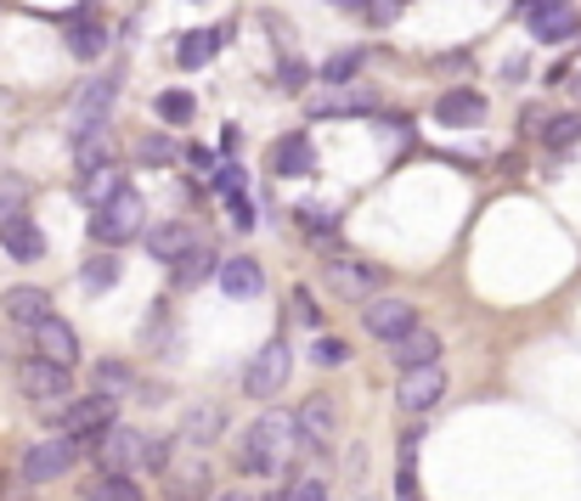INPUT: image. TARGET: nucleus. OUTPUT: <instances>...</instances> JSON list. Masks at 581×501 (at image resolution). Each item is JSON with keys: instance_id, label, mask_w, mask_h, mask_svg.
<instances>
[{"instance_id": "1", "label": "nucleus", "mask_w": 581, "mask_h": 501, "mask_svg": "<svg viewBox=\"0 0 581 501\" xmlns=\"http://www.w3.org/2000/svg\"><path fill=\"white\" fill-rule=\"evenodd\" d=\"M294 412H260L249 428H244V439H237V468H244L249 479H277L282 468H288V457H294Z\"/></svg>"}, {"instance_id": "43", "label": "nucleus", "mask_w": 581, "mask_h": 501, "mask_svg": "<svg viewBox=\"0 0 581 501\" xmlns=\"http://www.w3.org/2000/svg\"><path fill=\"white\" fill-rule=\"evenodd\" d=\"M378 141L401 153V146H412V124H407V119H378Z\"/></svg>"}, {"instance_id": "27", "label": "nucleus", "mask_w": 581, "mask_h": 501, "mask_svg": "<svg viewBox=\"0 0 581 501\" xmlns=\"http://www.w3.org/2000/svg\"><path fill=\"white\" fill-rule=\"evenodd\" d=\"M74 186H79V204H90V209H96L108 192H119V186H125V170H119V164H96V170H85Z\"/></svg>"}, {"instance_id": "46", "label": "nucleus", "mask_w": 581, "mask_h": 501, "mask_svg": "<svg viewBox=\"0 0 581 501\" xmlns=\"http://www.w3.org/2000/svg\"><path fill=\"white\" fill-rule=\"evenodd\" d=\"M170 159H175L170 135H148V141H141V164H170Z\"/></svg>"}, {"instance_id": "31", "label": "nucleus", "mask_w": 581, "mask_h": 501, "mask_svg": "<svg viewBox=\"0 0 581 501\" xmlns=\"http://www.w3.org/2000/svg\"><path fill=\"white\" fill-rule=\"evenodd\" d=\"M153 113H159L164 124H192V113H198V102H192L186 90H159V96H153Z\"/></svg>"}, {"instance_id": "48", "label": "nucleus", "mask_w": 581, "mask_h": 501, "mask_svg": "<svg viewBox=\"0 0 581 501\" xmlns=\"http://www.w3.org/2000/svg\"><path fill=\"white\" fill-rule=\"evenodd\" d=\"M186 164H198L204 175H215V153H209V146H186Z\"/></svg>"}, {"instance_id": "18", "label": "nucleus", "mask_w": 581, "mask_h": 501, "mask_svg": "<svg viewBox=\"0 0 581 501\" xmlns=\"http://www.w3.org/2000/svg\"><path fill=\"white\" fill-rule=\"evenodd\" d=\"M0 248H7L18 265H34V260H45V231H40L29 215H18V220L0 226Z\"/></svg>"}, {"instance_id": "33", "label": "nucleus", "mask_w": 581, "mask_h": 501, "mask_svg": "<svg viewBox=\"0 0 581 501\" xmlns=\"http://www.w3.org/2000/svg\"><path fill=\"white\" fill-rule=\"evenodd\" d=\"M29 209V181L23 175H0V226L18 220Z\"/></svg>"}, {"instance_id": "35", "label": "nucleus", "mask_w": 581, "mask_h": 501, "mask_svg": "<svg viewBox=\"0 0 581 501\" xmlns=\"http://www.w3.org/2000/svg\"><path fill=\"white\" fill-rule=\"evenodd\" d=\"M141 468H148V473H170L175 468V439L170 434H153L148 450H141Z\"/></svg>"}, {"instance_id": "39", "label": "nucleus", "mask_w": 581, "mask_h": 501, "mask_svg": "<svg viewBox=\"0 0 581 501\" xmlns=\"http://www.w3.org/2000/svg\"><path fill=\"white\" fill-rule=\"evenodd\" d=\"M311 361H316V367H345V361H351V344H345V338H316V344H311Z\"/></svg>"}, {"instance_id": "26", "label": "nucleus", "mask_w": 581, "mask_h": 501, "mask_svg": "<svg viewBox=\"0 0 581 501\" xmlns=\"http://www.w3.org/2000/svg\"><path fill=\"white\" fill-rule=\"evenodd\" d=\"M220 428H226V412H220V406H192L175 439H186V445H198V450H204V445H215Z\"/></svg>"}, {"instance_id": "30", "label": "nucleus", "mask_w": 581, "mask_h": 501, "mask_svg": "<svg viewBox=\"0 0 581 501\" xmlns=\"http://www.w3.org/2000/svg\"><path fill=\"white\" fill-rule=\"evenodd\" d=\"M537 135L553 146V153H564V146H575V141H581V113H553V119H542V124H537Z\"/></svg>"}, {"instance_id": "52", "label": "nucleus", "mask_w": 581, "mask_h": 501, "mask_svg": "<svg viewBox=\"0 0 581 501\" xmlns=\"http://www.w3.org/2000/svg\"><path fill=\"white\" fill-rule=\"evenodd\" d=\"M564 85H575V96H581V68H570V79Z\"/></svg>"}, {"instance_id": "13", "label": "nucleus", "mask_w": 581, "mask_h": 501, "mask_svg": "<svg viewBox=\"0 0 581 501\" xmlns=\"http://www.w3.org/2000/svg\"><path fill=\"white\" fill-rule=\"evenodd\" d=\"M434 124H452V130H469V124H486V96L458 85V90H441L434 96Z\"/></svg>"}, {"instance_id": "6", "label": "nucleus", "mask_w": 581, "mask_h": 501, "mask_svg": "<svg viewBox=\"0 0 581 501\" xmlns=\"http://www.w3.org/2000/svg\"><path fill=\"white\" fill-rule=\"evenodd\" d=\"M18 389L29 394V400H40V406H52V400H63V394H74V378H68V367L63 361H52V356H23L18 361Z\"/></svg>"}, {"instance_id": "36", "label": "nucleus", "mask_w": 581, "mask_h": 501, "mask_svg": "<svg viewBox=\"0 0 581 501\" xmlns=\"http://www.w3.org/2000/svg\"><path fill=\"white\" fill-rule=\"evenodd\" d=\"M277 79H282V90H294V96H300V90H305V85H311L316 74H311V63H305V57L282 52V63H277Z\"/></svg>"}, {"instance_id": "50", "label": "nucleus", "mask_w": 581, "mask_h": 501, "mask_svg": "<svg viewBox=\"0 0 581 501\" xmlns=\"http://www.w3.org/2000/svg\"><path fill=\"white\" fill-rule=\"evenodd\" d=\"M327 7H338V12H362L367 0H327Z\"/></svg>"}, {"instance_id": "28", "label": "nucleus", "mask_w": 581, "mask_h": 501, "mask_svg": "<svg viewBox=\"0 0 581 501\" xmlns=\"http://www.w3.org/2000/svg\"><path fill=\"white\" fill-rule=\"evenodd\" d=\"M79 501H141V484L130 473H103V479H90Z\"/></svg>"}, {"instance_id": "21", "label": "nucleus", "mask_w": 581, "mask_h": 501, "mask_svg": "<svg viewBox=\"0 0 581 501\" xmlns=\"http://www.w3.org/2000/svg\"><path fill=\"white\" fill-rule=\"evenodd\" d=\"M215 265H220V254H215L209 242H186L181 254L170 260V282L175 287H198L204 276H215Z\"/></svg>"}, {"instance_id": "22", "label": "nucleus", "mask_w": 581, "mask_h": 501, "mask_svg": "<svg viewBox=\"0 0 581 501\" xmlns=\"http://www.w3.org/2000/svg\"><path fill=\"white\" fill-rule=\"evenodd\" d=\"M215 282H220V293H226V298H260V287H266L260 265H255V260H244V254L220 260V265H215Z\"/></svg>"}, {"instance_id": "7", "label": "nucleus", "mask_w": 581, "mask_h": 501, "mask_svg": "<svg viewBox=\"0 0 581 501\" xmlns=\"http://www.w3.org/2000/svg\"><path fill=\"white\" fill-rule=\"evenodd\" d=\"M114 406H119V400L96 389V394H79V400H68V406L57 412V423H63V434L85 439V450H90V439H96V434H103V428L114 423Z\"/></svg>"}, {"instance_id": "45", "label": "nucleus", "mask_w": 581, "mask_h": 501, "mask_svg": "<svg viewBox=\"0 0 581 501\" xmlns=\"http://www.w3.org/2000/svg\"><path fill=\"white\" fill-rule=\"evenodd\" d=\"M226 215H232L237 231H255V204H249L244 192H232V197H226Z\"/></svg>"}, {"instance_id": "2", "label": "nucleus", "mask_w": 581, "mask_h": 501, "mask_svg": "<svg viewBox=\"0 0 581 501\" xmlns=\"http://www.w3.org/2000/svg\"><path fill=\"white\" fill-rule=\"evenodd\" d=\"M141 231H148V204H141L136 186L108 192L103 204H96V215H90V237L103 242V248H125V242H136Z\"/></svg>"}, {"instance_id": "41", "label": "nucleus", "mask_w": 581, "mask_h": 501, "mask_svg": "<svg viewBox=\"0 0 581 501\" xmlns=\"http://www.w3.org/2000/svg\"><path fill=\"white\" fill-rule=\"evenodd\" d=\"M114 282H119V260L103 254V260L85 265V287H90V293H103V287H114Z\"/></svg>"}, {"instance_id": "37", "label": "nucleus", "mask_w": 581, "mask_h": 501, "mask_svg": "<svg viewBox=\"0 0 581 501\" xmlns=\"http://www.w3.org/2000/svg\"><path fill=\"white\" fill-rule=\"evenodd\" d=\"M74 146H79V175H85V170H96V164H114V146H108V130H103V135H79Z\"/></svg>"}, {"instance_id": "23", "label": "nucleus", "mask_w": 581, "mask_h": 501, "mask_svg": "<svg viewBox=\"0 0 581 501\" xmlns=\"http://www.w3.org/2000/svg\"><path fill=\"white\" fill-rule=\"evenodd\" d=\"M220 45H226V29H192L181 45H175V63L181 68H204L220 57Z\"/></svg>"}, {"instance_id": "8", "label": "nucleus", "mask_w": 581, "mask_h": 501, "mask_svg": "<svg viewBox=\"0 0 581 501\" xmlns=\"http://www.w3.org/2000/svg\"><path fill=\"white\" fill-rule=\"evenodd\" d=\"M441 394H446V367H441V361H429V367L401 372V383H396V406H401L407 417H423L429 406H441Z\"/></svg>"}, {"instance_id": "12", "label": "nucleus", "mask_w": 581, "mask_h": 501, "mask_svg": "<svg viewBox=\"0 0 581 501\" xmlns=\"http://www.w3.org/2000/svg\"><path fill=\"white\" fill-rule=\"evenodd\" d=\"M271 175H282V181L316 175V146H311V135H305V130L277 135V146H271Z\"/></svg>"}, {"instance_id": "14", "label": "nucleus", "mask_w": 581, "mask_h": 501, "mask_svg": "<svg viewBox=\"0 0 581 501\" xmlns=\"http://www.w3.org/2000/svg\"><path fill=\"white\" fill-rule=\"evenodd\" d=\"M311 119H351V113H378V96L367 85H333L327 96H316V102L305 108Z\"/></svg>"}, {"instance_id": "16", "label": "nucleus", "mask_w": 581, "mask_h": 501, "mask_svg": "<svg viewBox=\"0 0 581 501\" xmlns=\"http://www.w3.org/2000/svg\"><path fill=\"white\" fill-rule=\"evenodd\" d=\"M327 282L345 293V298H373L378 287H384V271L378 265H362V260H327Z\"/></svg>"}, {"instance_id": "25", "label": "nucleus", "mask_w": 581, "mask_h": 501, "mask_svg": "<svg viewBox=\"0 0 581 501\" xmlns=\"http://www.w3.org/2000/svg\"><path fill=\"white\" fill-rule=\"evenodd\" d=\"M68 52L79 57V63H90V57H103L108 52V29L96 23L90 12L85 18H68Z\"/></svg>"}, {"instance_id": "44", "label": "nucleus", "mask_w": 581, "mask_h": 501, "mask_svg": "<svg viewBox=\"0 0 581 501\" xmlns=\"http://www.w3.org/2000/svg\"><path fill=\"white\" fill-rule=\"evenodd\" d=\"M244 186H249L244 164H215V192H220V197H232V192H244Z\"/></svg>"}, {"instance_id": "42", "label": "nucleus", "mask_w": 581, "mask_h": 501, "mask_svg": "<svg viewBox=\"0 0 581 501\" xmlns=\"http://www.w3.org/2000/svg\"><path fill=\"white\" fill-rule=\"evenodd\" d=\"M288 305H294V322H300V327H322V311H316L311 287H294V293H288Z\"/></svg>"}, {"instance_id": "3", "label": "nucleus", "mask_w": 581, "mask_h": 501, "mask_svg": "<svg viewBox=\"0 0 581 501\" xmlns=\"http://www.w3.org/2000/svg\"><path fill=\"white\" fill-rule=\"evenodd\" d=\"M114 96H119V74H96V79L79 85L74 108H68V130H74V141H79V135H103V130H108Z\"/></svg>"}, {"instance_id": "20", "label": "nucleus", "mask_w": 581, "mask_h": 501, "mask_svg": "<svg viewBox=\"0 0 581 501\" xmlns=\"http://www.w3.org/2000/svg\"><path fill=\"white\" fill-rule=\"evenodd\" d=\"M525 23H530V40H537V45H564V40L581 34L575 7H542V12H530Z\"/></svg>"}, {"instance_id": "40", "label": "nucleus", "mask_w": 581, "mask_h": 501, "mask_svg": "<svg viewBox=\"0 0 581 501\" xmlns=\"http://www.w3.org/2000/svg\"><path fill=\"white\" fill-rule=\"evenodd\" d=\"M401 7H407V0H367L362 18H367V29H390L401 18Z\"/></svg>"}, {"instance_id": "29", "label": "nucleus", "mask_w": 581, "mask_h": 501, "mask_svg": "<svg viewBox=\"0 0 581 501\" xmlns=\"http://www.w3.org/2000/svg\"><path fill=\"white\" fill-rule=\"evenodd\" d=\"M294 226H300L311 242H333V237H338V215L322 209V204H300V209H294Z\"/></svg>"}, {"instance_id": "24", "label": "nucleus", "mask_w": 581, "mask_h": 501, "mask_svg": "<svg viewBox=\"0 0 581 501\" xmlns=\"http://www.w3.org/2000/svg\"><path fill=\"white\" fill-rule=\"evenodd\" d=\"M141 242H148V254H153L159 265H170L181 248H186V242H198V237H192L181 220H164V226H148V231H141Z\"/></svg>"}, {"instance_id": "15", "label": "nucleus", "mask_w": 581, "mask_h": 501, "mask_svg": "<svg viewBox=\"0 0 581 501\" xmlns=\"http://www.w3.org/2000/svg\"><path fill=\"white\" fill-rule=\"evenodd\" d=\"M29 338H34L40 356H52V361H63V367H74V361H79V333H74L63 316L34 322V327H29Z\"/></svg>"}, {"instance_id": "32", "label": "nucleus", "mask_w": 581, "mask_h": 501, "mask_svg": "<svg viewBox=\"0 0 581 501\" xmlns=\"http://www.w3.org/2000/svg\"><path fill=\"white\" fill-rule=\"evenodd\" d=\"M362 63H367V52H356V45H351V52H333L322 63V85H351L362 74Z\"/></svg>"}, {"instance_id": "4", "label": "nucleus", "mask_w": 581, "mask_h": 501, "mask_svg": "<svg viewBox=\"0 0 581 501\" xmlns=\"http://www.w3.org/2000/svg\"><path fill=\"white\" fill-rule=\"evenodd\" d=\"M79 457H85V439H74V434L34 439V445L23 450V484H52V479H63Z\"/></svg>"}, {"instance_id": "34", "label": "nucleus", "mask_w": 581, "mask_h": 501, "mask_svg": "<svg viewBox=\"0 0 581 501\" xmlns=\"http://www.w3.org/2000/svg\"><path fill=\"white\" fill-rule=\"evenodd\" d=\"M96 389H103V394H130L136 389V372L125 367V361H96Z\"/></svg>"}, {"instance_id": "19", "label": "nucleus", "mask_w": 581, "mask_h": 501, "mask_svg": "<svg viewBox=\"0 0 581 501\" xmlns=\"http://www.w3.org/2000/svg\"><path fill=\"white\" fill-rule=\"evenodd\" d=\"M0 311H7V322H12V327H23V333H29L34 322L52 316V293H45V287H7Z\"/></svg>"}, {"instance_id": "11", "label": "nucleus", "mask_w": 581, "mask_h": 501, "mask_svg": "<svg viewBox=\"0 0 581 501\" xmlns=\"http://www.w3.org/2000/svg\"><path fill=\"white\" fill-rule=\"evenodd\" d=\"M362 322H367V333H373V338H384V344H390V338H401L407 327H418V311L407 305V298L373 293V298H367V311H362Z\"/></svg>"}, {"instance_id": "47", "label": "nucleus", "mask_w": 581, "mask_h": 501, "mask_svg": "<svg viewBox=\"0 0 581 501\" xmlns=\"http://www.w3.org/2000/svg\"><path fill=\"white\" fill-rule=\"evenodd\" d=\"M288 501H327V484L322 479H300L294 490H288Z\"/></svg>"}, {"instance_id": "17", "label": "nucleus", "mask_w": 581, "mask_h": 501, "mask_svg": "<svg viewBox=\"0 0 581 501\" xmlns=\"http://www.w3.org/2000/svg\"><path fill=\"white\" fill-rule=\"evenodd\" d=\"M390 361H396L401 372L441 361V333H429V327H407L401 338H390Z\"/></svg>"}, {"instance_id": "51", "label": "nucleus", "mask_w": 581, "mask_h": 501, "mask_svg": "<svg viewBox=\"0 0 581 501\" xmlns=\"http://www.w3.org/2000/svg\"><path fill=\"white\" fill-rule=\"evenodd\" d=\"M220 501H255L249 490H232V495H220Z\"/></svg>"}, {"instance_id": "49", "label": "nucleus", "mask_w": 581, "mask_h": 501, "mask_svg": "<svg viewBox=\"0 0 581 501\" xmlns=\"http://www.w3.org/2000/svg\"><path fill=\"white\" fill-rule=\"evenodd\" d=\"M542 7H570V0H519V12L530 18V12H542Z\"/></svg>"}, {"instance_id": "5", "label": "nucleus", "mask_w": 581, "mask_h": 501, "mask_svg": "<svg viewBox=\"0 0 581 501\" xmlns=\"http://www.w3.org/2000/svg\"><path fill=\"white\" fill-rule=\"evenodd\" d=\"M141 450H148V434H136L125 423H108L103 434L90 439V457L103 473H136L141 468Z\"/></svg>"}, {"instance_id": "10", "label": "nucleus", "mask_w": 581, "mask_h": 501, "mask_svg": "<svg viewBox=\"0 0 581 501\" xmlns=\"http://www.w3.org/2000/svg\"><path fill=\"white\" fill-rule=\"evenodd\" d=\"M294 439H300L305 450H327V445L338 439V417H333V400H327V394H311L305 406L294 412Z\"/></svg>"}, {"instance_id": "9", "label": "nucleus", "mask_w": 581, "mask_h": 501, "mask_svg": "<svg viewBox=\"0 0 581 501\" xmlns=\"http://www.w3.org/2000/svg\"><path fill=\"white\" fill-rule=\"evenodd\" d=\"M288 372H294V349H288L282 338H271L260 356L244 367V389H249L255 400H260V394H277V389L288 383Z\"/></svg>"}, {"instance_id": "38", "label": "nucleus", "mask_w": 581, "mask_h": 501, "mask_svg": "<svg viewBox=\"0 0 581 501\" xmlns=\"http://www.w3.org/2000/svg\"><path fill=\"white\" fill-rule=\"evenodd\" d=\"M175 473V468H170ZM209 495V473L204 468H186V473H175V501H204Z\"/></svg>"}]
</instances>
